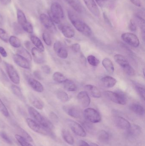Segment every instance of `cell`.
Segmentation results:
<instances>
[{
    "instance_id": "6da1fadb",
    "label": "cell",
    "mask_w": 145,
    "mask_h": 146,
    "mask_svg": "<svg viewBox=\"0 0 145 146\" xmlns=\"http://www.w3.org/2000/svg\"><path fill=\"white\" fill-rule=\"evenodd\" d=\"M68 15L70 21L77 31L87 36H91L92 31L91 28L75 13L73 11L69 10Z\"/></svg>"
},
{
    "instance_id": "7a4b0ae2",
    "label": "cell",
    "mask_w": 145,
    "mask_h": 146,
    "mask_svg": "<svg viewBox=\"0 0 145 146\" xmlns=\"http://www.w3.org/2000/svg\"><path fill=\"white\" fill-rule=\"evenodd\" d=\"M49 17L55 24H59L64 17V10L60 4L58 2L52 3L49 12Z\"/></svg>"
},
{
    "instance_id": "3957f363",
    "label": "cell",
    "mask_w": 145,
    "mask_h": 146,
    "mask_svg": "<svg viewBox=\"0 0 145 146\" xmlns=\"http://www.w3.org/2000/svg\"><path fill=\"white\" fill-rule=\"evenodd\" d=\"M29 114L34 121L41 124L44 127L52 130L54 127L52 123L43 117L34 107H30L28 109Z\"/></svg>"
},
{
    "instance_id": "277c9868",
    "label": "cell",
    "mask_w": 145,
    "mask_h": 146,
    "mask_svg": "<svg viewBox=\"0 0 145 146\" xmlns=\"http://www.w3.org/2000/svg\"><path fill=\"white\" fill-rule=\"evenodd\" d=\"M104 94L107 99L116 104L122 105L127 104V97L122 93L108 91L104 92Z\"/></svg>"
},
{
    "instance_id": "5b68a950",
    "label": "cell",
    "mask_w": 145,
    "mask_h": 146,
    "mask_svg": "<svg viewBox=\"0 0 145 146\" xmlns=\"http://www.w3.org/2000/svg\"><path fill=\"white\" fill-rule=\"evenodd\" d=\"M26 123L29 127L34 132L43 135H48L52 134V130L48 129L31 118L26 119Z\"/></svg>"
},
{
    "instance_id": "8992f818",
    "label": "cell",
    "mask_w": 145,
    "mask_h": 146,
    "mask_svg": "<svg viewBox=\"0 0 145 146\" xmlns=\"http://www.w3.org/2000/svg\"><path fill=\"white\" fill-rule=\"evenodd\" d=\"M84 117L89 121L93 123H98L101 121V117L100 113L95 109L87 108L83 112Z\"/></svg>"
},
{
    "instance_id": "52a82bcc",
    "label": "cell",
    "mask_w": 145,
    "mask_h": 146,
    "mask_svg": "<svg viewBox=\"0 0 145 146\" xmlns=\"http://www.w3.org/2000/svg\"><path fill=\"white\" fill-rule=\"evenodd\" d=\"M67 123L72 132L78 136L85 137L87 135L86 131L82 126L73 120L68 119Z\"/></svg>"
},
{
    "instance_id": "ba28073f",
    "label": "cell",
    "mask_w": 145,
    "mask_h": 146,
    "mask_svg": "<svg viewBox=\"0 0 145 146\" xmlns=\"http://www.w3.org/2000/svg\"><path fill=\"white\" fill-rule=\"evenodd\" d=\"M121 38L125 42L134 48L138 47L140 44L138 38L133 33H125L121 35Z\"/></svg>"
},
{
    "instance_id": "9c48e42d",
    "label": "cell",
    "mask_w": 145,
    "mask_h": 146,
    "mask_svg": "<svg viewBox=\"0 0 145 146\" xmlns=\"http://www.w3.org/2000/svg\"><path fill=\"white\" fill-rule=\"evenodd\" d=\"M5 65L9 77L12 82L17 85L19 84L20 82V78L18 73L14 67L11 64L7 62H5Z\"/></svg>"
},
{
    "instance_id": "30bf717a",
    "label": "cell",
    "mask_w": 145,
    "mask_h": 146,
    "mask_svg": "<svg viewBox=\"0 0 145 146\" xmlns=\"http://www.w3.org/2000/svg\"><path fill=\"white\" fill-rule=\"evenodd\" d=\"M40 20L43 25L52 33L56 31V28L54 22L49 16L44 13H42L40 15Z\"/></svg>"
},
{
    "instance_id": "8fae6325",
    "label": "cell",
    "mask_w": 145,
    "mask_h": 146,
    "mask_svg": "<svg viewBox=\"0 0 145 146\" xmlns=\"http://www.w3.org/2000/svg\"><path fill=\"white\" fill-rule=\"evenodd\" d=\"M142 133V129L140 126L136 124H132L127 129L126 135L130 139H135L138 138Z\"/></svg>"
},
{
    "instance_id": "7c38bea8",
    "label": "cell",
    "mask_w": 145,
    "mask_h": 146,
    "mask_svg": "<svg viewBox=\"0 0 145 146\" xmlns=\"http://www.w3.org/2000/svg\"><path fill=\"white\" fill-rule=\"evenodd\" d=\"M12 59L14 63L20 67L26 69H31L30 62L21 56L15 54L13 55Z\"/></svg>"
},
{
    "instance_id": "4fadbf2b",
    "label": "cell",
    "mask_w": 145,
    "mask_h": 146,
    "mask_svg": "<svg viewBox=\"0 0 145 146\" xmlns=\"http://www.w3.org/2000/svg\"><path fill=\"white\" fill-rule=\"evenodd\" d=\"M53 48L54 51L60 58L63 59L67 58L68 56V52L61 42L60 41L55 42L54 44Z\"/></svg>"
},
{
    "instance_id": "5bb4252c",
    "label": "cell",
    "mask_w": 145,
    "mask_h": 146,
    "mask_svg": "<svg viewBox=\"0 0 145 146\" xmlns=\"http://www.w3.org/2000/svg\"><path fill=\"white\" fill-rule=\"evenodd\" d=\"M78 103L83 108H86L89 106L91 102L90 97L86 91H82L77 95Z\"/></svg>"
},
{
    "instance_id": "9a60e30c",
    "label": "cell",
    "mask_w": 145,
    "mask_h": 146,
    "mask_svg": "<svg viewBox=\"0 0 145 146\" xmlns=\"http://www.w3.org/2000/svg\"><path fill=\"white\" fill-rule=\"evenodd\" d=\"M65 112L72 117L79 118L81 115V111L80 109L75 106H66L63 108Z\"/></svg>"
},
{
    "instance_id": "2e32d148",
    "label": "cell",
    "mask_w": 145,
    "mask_h": 146,
    "mask_svg": "<svg viewBox=\"0 0 145 146\" xmlns=\"http://www.w3.org/2000/svg\"><path fill=\"white\" fill-rule=\"evenodd\" d=\"M85 5L90 12L94 16L99 17L100 15V12L98 5L94 0H83Z\"/></svg>"
},
{
    "instance_id": "e0dca14e",
    "label": "cell",
    "mask_w": 145,
    "mask_h": 146,
    "mask_svg": "<svg viewBox=\"0 0 145 146\" xmlns=\"http://www.w3.org/2000/svg\"><path fill=\"white\" fill-rule=\"evenodd\" d=\"M31 52L34 62L36 63L40 64L45 62V56L43 52L35 47H34L31 49Z\"/></svg>"
},
{
    "instance_id": "ac0fdd59",
    "label": "cell",
    "mask_w": 145,
    "mask_h": 146,
    "mask_svg": "<svg viewBox=\"0 0 145 146\" xmlns=\"http://www.w3.org/2000/svg\"><path fill=\"white\" fill-rule=\"evenodd\" d=\"M114 122L117 127L122 129L127 130L131 126L128 121L121 117H115L114 118Z\"/></svg>"
},
{
    "instance_id": "d6986e66",
    "label": "cell",
    "mask_w": 145,
    "mask_h": 146,
    "mask_svg": "<svg viewBox=\"0 0 145 146\" xmlns=\"http://www.w3.org/2000/svg\"><path fill=\"white\" fill-rule=\"evenodd\" d=\"M28 82L31 87L37 92L41 93L44 90V88L42 84L34 78H29Z\"/></svg>"
},
{
    "instance_id": "ffe728a7",
    "label": "cell",
    "mask_w": 145,
    "mask_h": 146,
    "mask_svg": "<svg viewBox=\"0 0 145 146\" xmlns=\"http://www.w3.org/2000/svg\"><path fill=\"white\" fill-rule=\"evenodd\" d=\"M29 100L31 104L37 109L42 110L44 108V103L38 97L31 94L29 96Z\"/></svg>"
},
{
    "instance_id": "44dd1931",
    "label": "cell",
    "mask_w": 145,
    "mask_h": 146,
    "mask_svg": "<svg viewBox=\"0 0 145 146\" xmlns=\"http://www.w3.org/2000/svg\"><path fill=\"white\" fill-rule=\"evenodd\" d=\"M85 89L88 94H89L93 98H100L101 94L100 90L95 86L92 85H87L85 86Z\"/></svg>"
},
{
    "instance_id": "7402d4cb",
    "label": "cell",
    "mask_w": 145,
    "mask_h": 146,
    "mask_svg": "<svg viewBox=\"0 0 145 146\" xmlns=\"http://www.w3.org/2000/svg\"><path fill=\"white\" fill-rule=\"evenodd\" d=\"M100 80L103 86L108 88L113 87L117 82L116 79L110 76H104Z\"/></svg>"
},
{
    "instance_id": "603a6c76",
    "label": "cell",
    "mask_w": 145,
    "mask_h": 146,
    "mask_svg": "<svg viewBox=\"0 0 145 146\" xmlns=\"http://www.w3.org/2000/svg\"><path fill=\"white\" fill-rule=\"evenodd\" d=\"M61 31L63 35L67 38H72L75 36V31L70 26L66 25L63 26L61 27Z\"/></svg>"
},
{
    "instance_id": "cb8c5ba5",
    "label": "cell",
    "mask_w": 145,
    "mask_h": 146,
    "mask_svg": "<svg viewBox=\"0 0 145 146\" xmlns=\"http://www.w3.org/2000/svg\"><path fill=\"white\" fill-rule=\"evenodd\" d=\"M130 110L135 114L139 115H143L144 114V109L141 105L137 103L131 104L129 106Z\"/></svg>"
},
{
    "instance_id": "d4e9b609",
    "label": "cell",
    "mask_w": 145,
    "mask_h": 146,
    "mask_svg": "<svg viewBox=\"0 0 145 146\" xmlns=\"http://www.w3.org/2000/svg\"><path fill=\"white\" fill-rule=\"evenodd\" d=\"M102 65L107 72L111 74L114 73L115 71L114 65L112 61L109 58H104L102 61Z\"/></svg>"
},
{
    "instance_id": "484cf974",
    "label": "cell",
    "mask_w": 145,
    "mask_h": 146,
    "mask_svg": "<svg viewBox=\"0 0 145 146\" xmlns=\"http://www.w3.org/2000/svg\"><path fill=\"white\" fill-rule=\"evenodd\" d=\"M69 5L77 13H81L82 12V6L79 0H66Z\"/></svg>"
},
{
    "instance_id": "4316f807",
    "label": "cell",
    "mask_w": 145,
    "mask_h": 146,
    "mask_svg": "<svg viewBox=\"0 0 145 146\" xmlns=\"http://www.w3.org/2000/svg\"><path fill=\"white\" fill-rule=\"evenodd\" d=\"M17 16L18 23L21 27L28 23V21H27L25 14L22 10L19 9H17Z\"/></svg>"
},
{
    "instance_id": "83f0119b",
    "label": "cell",
    "mask_w": 145,
    "mask_h": 146,
    "mask_svg": "<svg viewBox=\"0 0 145 146\" xmlns=\"http://www.w3.org/2000/svg\"><path fill=\"white\" fill-rule=\"evenodd\" d=\"M114 59L116 62L121 66L122 68L129 65V62L127 59L123 56L121 54H116L114 56Z\"/></svg>"
},
{
    "instance_id": "f1b7e54d",
    "label": "cell",
    "mask_w": 145,
    "mask_h": 146,
    "mask_svg": "<svg viewBox=\"0 0 145 146\" xmlns=\"http://www.w3.org/2000/svg\"><path fill=\"white\" fill-rule=\"evenodd\" d=\"M63 83L65 89L69 92H74L77 89L76 85L71 80L67 79Z\"/></svg>"
},
{
    "instance_id": "f546056e",
    "label": "cell",
    "mask_w": 145,
    "mask_h": 146,
    "mask_svg": "<svg viewBox=\"0 0 145 146\" xmlns=\"http://www.w3.org/2000/svg\"><path fill=\"white\" fill-rule=\"evenodd\" d=\"M31 40L34 45L37 48L41 50L42 52H43L45 50V48L43 46V44L39 38L36 36H32L30 37Z\"/></svg>"
},
{
    "instance_id": "4dcf8cb0",
    "label": "cell",
    "mask_w": 145,
    "mask_h": 146,
    "mask_svg": "<svg viewBox=\"0 0 145 146\" xmlns=\"http://www.w3.org/2000/svg\"><path fill=\"white\" fill-rule=\"evenodd\" d=\"M62 135L64 140L70 145H73L74 143V138L69 131L66 129H63L62 131Z\"/></svg>"
},
{
    "instance_id": "1f68e13d",
    "label": "cell",
    "mask_w": 145,
    "mask_h": 146,
    "mask_svg": "<svg viewBox=\"0 0 145 146\" xmlns=\"http://www.w3.org/2000/svg\"><path fill=\"white\" fill-rule=\"evenodd\" d=\"M97 138L100 142L102 143H107L109 140V134L104 130H100L97 133Z\"/></svg>"
},
{
    "instance_id": "d6a6232c",
    "label": "cell",
    "mask_w": 145,
    "mask_h": 146,
    "mask_svg": "<svg viewBox=\"0 0 145 146\" xmlns=\"http://www.w3.org/2000/svg\"><path fill=\"white\" fill-rule=\"evenodd\" d=\"M17 54L25 58L30 62H31L32 60L30 54L28 52V50H26L24 48H21L18 49L17 51Z\"/></svg>"
},
{
    "instance_id": "836d02e7",
    "label": "cell",
    "mask_w": 145,
    "mask_h": 146,
    "mask_svg": "<svg viewBox=\"0 0 145 146\" xmlns=\"http://www.w3.org/2000/svg\"><path fill=\"white\" fill-rule=\"evenodd\" d=\"M52 78L54 81L58 83H63L67 79L65 76L62 73L56 72L53 75Z\"/></svg>"
},
{
    "instance_id": "e575fe53",
    "label": "cell",
    "mask_w": 145,
    "mask_h": 146,
    "mask_svg": "<svg viewBox=\"0 0 145 146\" xmlns=\"http://www.w3.org/2000/svg\"><path fill=\"white\" fill-rule=\"evenodd\" d=\"M9 42L11 46L15 48H19L21 47V42L17 37L12 36L9 38Z\"/></svg>"
},
{
    "instance_id": "d590c367",
    "label": "cell",
    "mask_w": 145,
    "mask_h": 146,
    "mask_svg": "<svg viewBox=\"0 0 145 146\" xmlns=\"http://www.w3.org/2000/svg\"><path fill=\"white\" fill-rule=\"evenodd\" d=\"M57 98L61 102L65 103L68 101L69 99L68 94L63 91H57L56 93Z\"/></svg>"
},
{
    "instance_id": "8d00e7d4",
    "label": "cell",
    "mask_w": 145,
    "mask_h": 146,
    "mask_svg": "<svg viewBox=\"0 0 145 146\" xmlns=\"http://www.w3.org/2000/svg\"><path fill=\"white\" fill-rule=\"evenodd\" d=\"M11 90H12L13 93L15 96H17L18 98L20 99V100H22L24 99V95H23V94L21 92V90L18 87L15 86V85H12V86H11Z\"/></svg>"
},
{
    "instance_id": "74e56055",
    "label": "cell",
    "mask_w": 145,
    "mask_h": 146,
    "mask_svg": "<svg viewBox=\"0 0 145 146\" xmlns=\"http://www.w3.org/2000/svg\"><path fill=\"white\" fill-rule=\"evenodd\" d=\"M95 1L98 5L102 7H111L114 3L113 0H95Z\"/></svg>"
},
{
    "instance_id": "f35d334b",
    "label": "cell",
    "mask_w": 145,
    "mask_h": 146,
    "mask_svg": "<svg viewBox=\"0 0 145 146\" xmlns=\"http://www.w3.org/2000/svg\"><path fill=\"white\" fill-rule=\"evenodd\" d=\"M88 63L93 67H97L100 63L99 60L93 55H89L87 58Z\"/></svg>"
},
{
    "instance_id": "ab89813d",
    "label": "cell",
    "mask_w": 145,
    "mask_h": 146,
    "mask_svg": "<svg viewBox=\"0 0 145 146\" xmlns=\"http://www.w3.org/2000/svg\"><path fill=\"white\" fill-rule=\"evenodd\" d=\"M15 139L21 146H33L29 143V141L24 139L22 136L18 134L14 135Z\"/></svg>"
},
{
    "instance_id": "60d3db41",
    "label": "cell",
    "mask_w": 145,
    "mask_h": 146,
    "mask_svg": "<svg viewBox=\"0 0 145 146\" xmlns=\"http://www.w3.org/2000/svg\"><path fill=\"white\" fill-rule=\"evenodd\" d=\"M0 112L6 117H7L9 116V114L8 110L1 99H0Z\"/></svg>"
},
{
    "instance_id": "b9f144b4",
    "label": "cell",
    "mask_w": 145,
    "mask_h": 146,
    "mask_svg": "<svg viewBox=\"0 0 145 146\" xmlns=\"http://www.w3.org/2000/svg\"><path fill=\"white\" fill-rule=\"evenodd\" d=\"M123 70L129 76H135V72L134 68L130 66V64L123 68Z\"/></svg>"
},
{
    "instance_id": "7bdbcfd3",
    "label": "cell",
    "mask_w": 145,
    "mask_h": 146,
    "mask_svg": "<svg viewBox=\"0 0 145 146\" xmlns=\"http://www.w3.org/2000/svg\"><path fill=\"white\" fill-rule=\"evenodd\" d=\"M19 130L21 134V136H22L24 139H25L26 140H27L29 142H33V139L27 132H26L25 130H24L21 128H20Z\"/></svg>"
},
{
    "instance_id": "ee69618b",
    "label": "cell",
    "mask_w": 145,
    "mask_h": 146,
    "mask_svg": "<svg viewBox=\"0 0 145 146\" xmlns=\"http://www.w3.org/2000/svg\"><path fill=\"white\" fill-rule=\"evenodd\" d=\"M135 88H136V91H137L140 96L143 99V100H144L145 94L144 88V87H142L140 85H139V84H136L135 85Z\"/></svg>"
},
{
    "instance_id": "f6af8a7d",
    "label": "cell",
    "mask_w": 145,
    "mask_h": 146,
    "mask_svg": "<svg viewBox=\"0 0 145 146\" xmlns=\"http://www.w3.org/2000/svg\"><path fill=\"white\" fill-rule=\"evenodd\" d=\"M43 39L44 42L48 46H51L52 44V39L50 35L47 32H44L43 33Z\"/></svg>"
},
{
    "instance_id": "bcb514c9",
    "label": "cell",
    "mask_w": 145,
    "mask_h": 146,
    "mask_svg": "<svg viewBox=\"0 0 145 146\" xmlns=\"http://www.w3.org/2000/svg\"><path fill=\"white\" fill-rule=\"evenodd\" d=\"M0 39H1L2 41L5 42H7L9 39L8 35L7 32L5 30L1 28H0Z\"/></svg>"
},
{
    "instance_id": "7dc6e473",
    "label": "cell",
    "mask_w": 145,
    "mask_h": 146,
    "mask_svg": "<svg viewBox=\"0 0 145 146\" xmlns=\"http://www.w3.org/2000/svg\"><path fill=\"white\" fill-rule=\"evenodd\" d=\"M22 29L26 32L29 33H33V27L32 25L30 22H28L26 25L22 27Z\"/></svg>"
},
{
    "instance_id": "c3c4849f",
    "label": "cell",
    "mask_w": 145,
    "mask_h": 146,
    "mask_svg": "<svg viewBox=\"0 0 145 146\" xmlns=\"http://www.w3.org/2000/svg\"><path fill=\"white\" fill-rule=\"evenodd\" d=\"M83 125L84 127L85 128V129H86L88 132L90 133L93 132L94 130V129L93 125L90 124L89 122H83Z\"/></svg>"
},
{
    "instance_id": "681fc988",
    "label": "cell",
    "mask_w": 145,
    "mask_h": 146,
    "mask_svg": "<svg viewBox=\"0 0 145 146\" xmlns=\"http://www.w3.org/2000/svg\"><path fill=\"white\" fill-rule=\"evenodd\" d=\"M1 137L4 140L7 144L9 145H12V140L10 139V138H9L7 135L5 133V132H1L0 133Z\"/></svg>"
},
{
    "instance_id": "f907efd6",
    "label": "cell",
    "mask_w": 145,
    "mask_h": 146,
    "mask_svg": "<svg viewBox=\"0 0 145 146\" xmlns=\"http://www.w3.org/2000/svg\"><path fill=\"white\" fill-rule=\"evenodd\" d=\"M71 48L73 52L78 53L81 50V47L79 44L75 43L72 45Z\"/></svg>"
},
{
    "instance_id": "816d5d0a",
    "label": "cell",
    "mask_w": 145,
    "mask_h": 146,
    "mask_svg": "<svg viewBox=\"0 0 145 146\" xmlns=\"http://www.w3.org/2000/svg\"><path fill=\"white\" fill-rule=\"evenodd\" d=\"M129 28L132 31H135L137 30V25L134 21L131 20L129 25Z\"/></svg>"
},
{
    "instance_id": "f5cc1de1",
    "label": "cell",
    "mask_w": 145,
    "mask_h": 146,
    "mask_svg": "<svg viewBox=\"0 0 145 146\" xmlns=\"http://www.w3.org/2000/svg\"><path fill=\"white\" fill-rule=\"evenodd\" d=\"M41 69L43 72L47 74H49L51 73V68L48 65H44V66H42L41 67Z\"/></svg>"
},
{
    "instance_id": "db71d44e",
    "label": "cell",
    "mask_w": 145,
    "mask_h": 146,
    "mask_svg": "<svg viewBox=\"0 0 145 146\" xmlns=\"http://www.w3.org/2000/svg\"><path fill=\"white\" fill-rule=\"evenodd\" d=\"M50 118L53 122L54 123H57L58 121V117L56 114L53 112H51L49 115Z\"/></svg>"
},
{
    "instance_id": "11a10c76",
    "label": "cell",
    "mask_w": 145,
    "mask_h": 146,
    "mask_svg": "<svg viewBox=\"0 0 145 146\" xmlns=\"http://www.w3.org/2000/svg\"><path fill=\"white\" fill-rule=\"evenodd\" d=\"M0 54L3 57H7V54L5 49L1 46H0Z\"/></svg>"
},
{
    "instance_id": "9f6ffc18",
    "label": "cell",
    "mask_w": 145,
    "mask_h": 146,
    "mask_svg": "<svg viewBox=\"0 0 145 146\" xmlns=\"http://www.w3.org/2000/svg\"><path fill=\"white\" fill-rule=\"evenodd\" d=\"M34 75L38 80H41L42 76L41 75V72L39 71H35L34 72Z\"/></svg>"
},
{
    "instance_id": "6f0895ef",
    "label": "cell",
    "mask_w": 145,
    "mask_h": 146,
    "mask_svg": "<svg viewBox=\"0 0 145 146\" xmlns=\"http://www.w3.org/2000/svg\"><path fill=\"white\" fill-rule=\"evenodd\" d=\"M131 3L138 7H140L141 6V2L140 0H130Z\"/></svg>"
},
{
    "instance_id": "680465c9",
    "label": "cell",
    "mask_w": 145,
    "mask_h": 146,
    "mask_svg": "<svg viewBox=\"0 0 145 146\" xmlns=\"http://www.w3.org/2000/svg\"><path fill=\"white\" fill-rule=\"evenodd\" d=\"M78 146H90V145L84 141L80 140L78 142Z\"/></svg>"
},
{
    "instance_id": "91938a15",
    "label": "cell",
    "mask_w": 145,
    "mask_h": 146,
    "mask_svg": "<svg viewBox=\"0 0 145 146\" xmlns=\"http://www.w3.org/2000/svg\"><path fill=\"white\" fill-rule=\"evenodd\" d=\"M0 2L3 5H7L11 2V0H0Z\"/></svg>"
},
{
    "instance_id": "94428289",
    "label": "cell",
    "mask_w": 145,
    "mask_h": 146,
    "mask_svg": "<svg viewBox=\"0 0 145 146\" xmlns=\"http://www.w3.org/2000/svg\"><path fill=\"white\" fill-rule=\"evenodd\" d=\"M81 57V61L83 63H86V59H85V57H84V56L82 55V56Z\"/></svg>"
},
{
    "instance_id": "6125c7cd",
    "label": "cell",
    "mask_w": 145,
    "mask_h": 146,
    "mask_svg": "<svg viewBox=\"0 0 145 146\" xmlns=\"http://www.w3.org/2000/svg\"><path fill=\"white\" fill-rule=\"evenodd\" d=\"M3 23V19L1 15H0V24H2Z\"/></svg>"
},
{
    "instance_id": "be15d7a7",
    "label": "cell",
    "mask_w": 145,
    "mask_h": 146,
    "mask_svg": "<svg viewBox=\"0 0 145 146\" xmlns=\"http://www.w3.org/2000/svg\"><path fill=\"white\" fill-rule=\"evenodd\" d=\"M90 146H99L97 144L94 143H91L90 144Z\"/></svg>"
},
{
    "instance_id": "e7e4bbea",
    "label": "cell",
    "mask_w": 145,
    "mask_h": 146,
    "mask_svg": "<svg viewBox=\"0 0 145 146\" xmlns=\"http://www.w3.org/2000/svg\"><path fill=\"white\" fill-rule=\"evenodd\" d=\"M2 62L1 58V56H0V63Z\"/></svg>"
}]
</instances>
